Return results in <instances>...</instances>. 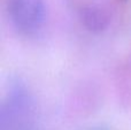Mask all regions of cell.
I'll use <instances>...</instances> for the list:
<instances>
[{"mask_svg":"<svg viewBox=\"0 0 131 130\" xmlns=\"http://www.w3.org/2000/svg\"><path fill=\"white\" fill-rule=\"evenodd\" d=\"M0 130H35L31 97L21 83L12 85L1 104Z\"/></svg>","mask_w":131,"mask_h":130,"instance_id":"cell-1","label":"cell"},{"mask_svg":"<svg viewBox=\"0 0 131 130\" xmlns=\"http://www.w3.org/2000/svg\"><path fill=\"white\" fill-rule=\"evenodd\" d=\"M7 12L14 28L27 36L39 31L45 22L44 0H7Z\"/></svg>","mask_w":131,"mask_h":130,"instance_id":"cell-2","label":"cell"},{"mask_svg":"<svg viewBox=\"0 0 131 130\" xmlns=\"http://www.w3.org/2000/svg\"><path fill=\"white\" fill-rule=\"evenodd\" d=\"M85 25L91 30H101L107 24V16L102 9L97 6H90L84 8L82 13Z\"/></svg>","mask_w":131,"mask_h":130,"instance_id":"cell-3","label":"cell"},{"mask_svg":"<svg viewBox=\"0 0 131 130\" xmlns=\"http://www.w3.org/2000/svg\"><path fill=\"white\" fill-rule=\"evenodd\" d=\"M94 130H104V129H94Z\"/></svg>","mask_w":131,"mask_h":130,"instance_id":"cell-4","label":"cell"}]
</instances>
